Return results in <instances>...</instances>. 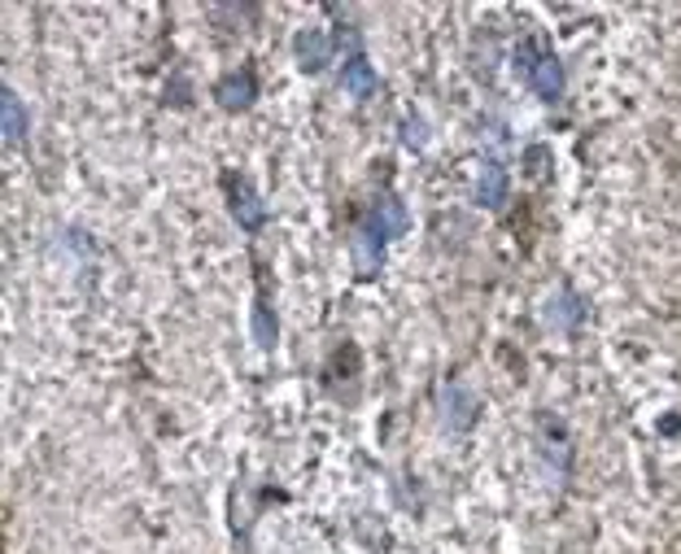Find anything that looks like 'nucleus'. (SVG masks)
<instances>
[{"instance_id": "1", "label": "nucleus", "mask_w": 681, "mask_h": 554, "mask_svg": "<svg viewBox=\"0 0 681 554\" xmlns=\"http://www.w3.org/2000/svg\"><path fill=\"white\" fill-rule=\"evenodd\" d=\"M524 79H528V88L542 97V101H555V97H564V66L551 57L546 49H537L533 40H524Z\"/></svg>"}, {"instance_id": "2", "label": "nucleus", "mask_w": 681, "mask_h": 554, "mask_svg": "<svg viewBox=\"0 0 681 554\" xmlns=\"http://www.w3.org/2000/svg\"><path fill=\"white\" fill-rule=\"evenodd\" d=\"M371 236H380V241H389V236H398L402 227H407V210L398 197H380V202L367 210V223H363Z\"/></svg>"}, {"instance_id": "3", "label": "nucleus", "mask_w": 681, "mask_h": 554, "mask_svg": "<svg viewBox=\"0 0 681 554\" xmlns=\"http://www.w3.org/2000/svg\"><path fill=\"white\" fill-rule=\"evenodd\" d=\"M223 184H227V193H232V214H236V223L254 232V227L262 223V202H259V193H254V188H250V184H245L241 175H227Z\"/></svg>"}, {"instance_id": "4", "label": "nucleus", "mask_w": 681, "mask_h": 554, "mask_svg": "<svg viewBox=\"0 0 681 554\" xmlns=\"http://www.w3.org/2000/svg\"><path fill=\"white\" fill-rule=\"evenodd\" d=\"M218 105L223 109H245V105L259 97V84H254V75L250 70H236V75H227V79H218Z\"/></svg>"}, {"instance_id": "5", "label": "nucleus", "mask_w": 681, "mask_h": 554, "mask_svg": "<svg viewBox=\"0 0 681 554\" xmlns=\"http://www.w3.org/2000/svg\"><path fill=\"white\" fill-rule=\"evenodd\" d=\"M0 123H4V140L18 145L27 136V114H22V101L13 97V88L0 93Z\"/></svg>"}, {"instance_id": "6", "label": "nucleus", "mask_w": 681, "mask_h": 554, "mask_svg": "<svg viewBox=\"0 0 681 554\" xmlns=\"http://www.w3.org/2000/svg\"><path fill=\"white\" fill-rule=\"evenodd\" d=\"M341 84H346V88H350L354 97H367V93L376 88V70L367 66V57H363V52H354V57H350V66H346V75H341Z\"/></svg>"}, {"instance_id": "7", "label": "nucleus", "mask_w": 681, "mask_h": 554, "mask_svg": "<svg viewBox=\"0 0 681 554\" xmlns=\"http://www.w3.org/2000/svg\"><path fill=\"white\" fill-rule=\"evenodd\" d=\"M293 49H298V57H302V66H307V70H314L319 61H328V49H332V45H328V36H323V31H302V36L293 40Z\"/></svg>"}, {"instance_id": "8", "label": "nucleus", "mask_w": 681, "mask_h": 554, "mask_svg": "<svg viewBox=\"0 0 681 554\" xmlns=\"http://www.w3.org/2000/svg\"><path fill=\"white\" fill-rule=\"evenodd\" d=\"M503 193H507L503 171H498V166H485L480 179H476V197H480V205H498L503 202Z\"/></svg>"}, {"instance_id": "9", "label": "nucleus", "mask_w": 681, "mask_h": 554, "mask_svg": "<svg viewBox=\"0 0 681 554\" xmlns=\"http://www.w3.org/2000/svg\"><path fill=\"white\" fill-rule=\"evenodd\" d=\"M354 257H359V271L371 275L376 266H380V236H371V232H359V241H354Z\"/></svg>"}, {"instance_id": "10", "label": "nucleus", "mask_w": 681, "mask_h": 554, "mask_svg": "<svg viewBox=\"0 0 681 554\" xmlns=\"http://www.w3.org/2000/svg\"><path fill=\"white\" fill-rule=\"evenodd\" d=\"M254 341H259L262 350L275 346V314H271V305L266 302L254 305Z\"/></svg>"}]
</instances>
